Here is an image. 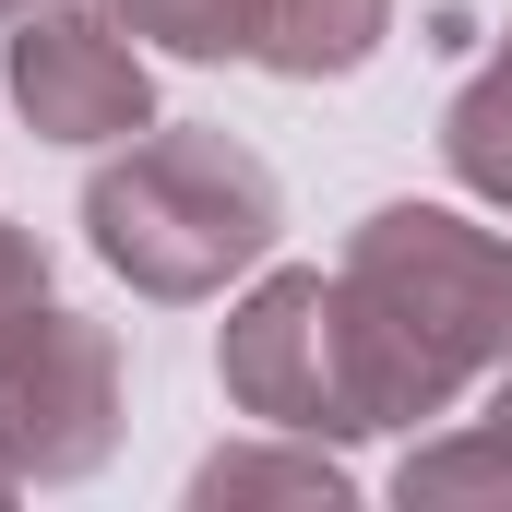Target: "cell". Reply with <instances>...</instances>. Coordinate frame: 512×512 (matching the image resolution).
I'll return each instance as SVG.
<instances>
[{
	"instance_id": "obj_7",
	"label": "cell",
	"mask_w": 512,
	"mask_h": 512,
	"mask_svg": "<svg viewBox=\"0 0 512 512\" xmlns=\"http://www.w3.org/2000/svg\"><path fill=\"white\" fill-rule=\"evenodd\" d=\"M393 501H512V370H489V405L453 441H417L393 465Z\"/></svg>"
},
{
	"instance_id": "obj_8",
	"label": "cell",
	"mask_w": 512,
	"mask_h": 512,
	"mask_svg": "<svg viewBox=\"0 0 512 512\" xmlns=\"http://www.w3.org/2000/svg\"><path fill=\"white\" fill-rule=\"evenodd\" d=\"M441 155H453V179H465L477 203L512 215V24H501V48L465 72V96L441 108Z\"/></svg>"
},
{
	"instance_id": "obj_12",
	"label": "cell",
	"mask_w": 512,
	"mask_h": 512,
	"mask_svg": "<svg viewBox=\"0 0 512 512\" xmlns=\"http://www.w3.org/2000/svg\"><path fill=\"white\" fill-rule=\"evenodd\" d=\"M12 489H24V477H12V453H0V501H12Z\"/></svg>"
},
{
	"instance_id": "obj_3",
	"label": "cell",
	"mask_w": 512,
	"mask_h": 512,
	"mask_svg": "<svg viewBox=\"0 0 512 512\" xmlns=\"http://www.w3.org/2000/svg\"><path fill=\"white\" fill-rule=\"evenodd\" d=\"M215 382L251 429L298 441H358V370H346V322H334V274H262L227 310Z\"/></svg>"
},
{
	"instance_id": "obj_2",
	"label": "cell",
	"mask_w": 512,
	"mask_h": 512,
	"mask_svg": "<svg viewBox=\"0 0 512 512\" xmlns=\"http://www.w3.org/2000/svg\"><path fill=\"white\" fill-rule=\"evenodd\" d=\"M286 227V191L239 131L215 120H143L84 179V239L131 298H215L227 274H251Z\"/></svg>"
},
{
	"instance_id": "obj_10",
	"label": "cell",
	"mask_w": 512,
	"mask_h": 512,
	"mask_svg": "<svg viewBox=\"0 0 512 512\" xmlns=\"http://www.w3.org/2000/svg\"><path fill=\"white\" fill-rule=\"evenodd\" d=\"M143 48H179V60H251L262 48V0H108Z\"/></svg>"
},
{
	"instance_id": "obj_4",
	"label": "cell",
	"mask_w": 512,
	"mask_h": 512,
	"mask_svg": "<svg viewBox=\"0 0 512 512\" xmlns=\"http://www.w3.org/2000/svg\"><path fill=\"white\" fill-rule=\"evenodd\" d=\"M12 108L48 143H131L155 120V72L108 0H36L12 24Z\"/></svg>"
},
{
	"instance_id": "obj_13",
	"label": "cell",
	"mask_w": 512,
	"mask_h": 512,
	"mask_svg": "<svg viewBox=\"0 0 512 512\" xmlns=\"http://www.w3.org/2000/svg\"><path fill=\"white\" fill-rule=\"evenodd\" d=\"M24 12H36V0H0V24H24Z\"/></svg>"
},
{
	"instance_id": "obj_11",
	"label": "cell",
	"mask_w": 512,
	"mask_h": 512,
	"mask_svg": "<svg viewBox=\"0 0 512 512\" xmlns=\"http://www.w3.org/2000/svg\"><path fill=\"white\" fill-rule=\"evenodd\" d=\"M48 310H60V274H48V239L36 227H12L0 215V370L48 334Z\"/></svg>"
},
{
	"instance_id": "obj_6",
	"label": "cell",
	"mask_w": 512,
	"mask_h": 512,
	"mask_svg": "<svg viewBox=\"0 0 512 512\" xmlns=\"http://www.w3.org/2000/svg\"><path fill=\"white\" fill-rule=\"evenodd\" d=\"M393 36V0H262V72H286V84H334V72H358L370 48Z\"/></svg>"
},
{
	"instance_id": "obj_9",
	"label": "cell",
	"mask_w": 512,
	"mask_h": 512,
	"mask_svg": "<svg viewBox=\"0 0 512 512\" xmlns=\"http://www.w3.org/2000/svg\"><path fill=\"white\" fill-rule=\"evenodd\" d=\"M191 501H346V465L322 453V441H298V429H274V441H239V453H203L191 465Z\"/></svg>"
},
{
	"instance_id": "obj_5",
	"label": "cell",
	"mask_w": 512,
	"mask_h": 512,
	"mask_svg": "<svg viewBox=\"0 0 512 512\" xmlns=\"http://www.w3.org/2000/svg\"><path fill=\"white\" fill-rule=\"evenodd\" d=\"M108 441H120V334L84 310H48V334L0 370V453L12 477L72 489L108 465Z\"/></svg>"
},
{
	"instance_id": "obj_1",
	"label": "cell",
	"mask_w": 512,
	"mask_h": 512,
	"mask_svg": "<svg viewBox=\"0 0 512 512\" xmlns=\"http://www.w3.org/2000/svg\"><path fill=\"white\" fill-rule=\"evenodd\" d=\"M334 322L358 429L453 417L489 370H512V239L453 203H382L334 262Z\"/></svg>"
}]
</instances>
